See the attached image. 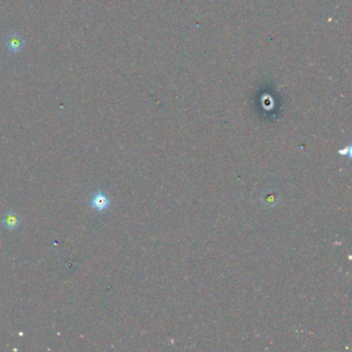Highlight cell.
<instances>
[{"instance_id": "cell-1", "label": "cell", "mask_w": 352, "mask_h": 352, "mask_svg": "<svg viewBox=\"0 0 352 352\" xmlns=\"http://www.w3.org/2000/svg\"><path fill=\"white\" fill-rule=\"evenodd\" d=\"M110 205H111V200L101 190L94 193L90 201V206L98 212H103L105 210H108Z\"/></svg>"}, {"instance_id": "cell-2", "label": "cell", "mask_w": 352, "mask_h": 352, "mask_svg": "<svg viewBox=\"0 0 352 352\" xmlns=\"http://www.w3.org/2000/svg\"><path fill=\"white\" fill-rule=\"evenodd\" d=\"M1 222H2L3 226L6 229H9V231H13V229H16L17 227H19V225L21 223V219H20L19 215H17L16 213L6 212V213L3 214L2 217H1Z\"/></svg>"}, {"instance_id": "cell-3", "label": "cell", "mask_w": 352, "mask_h": 352, "mask_svg": "<svg viewBox=\"0 0 352 352\" xmlns=\"http://www.w3.org/2000/svg\"><path fill=\"white\" fill-rule=\"evenodd\" d=\"M22 43V41H20L17 37H13V38H11L10 39V43H9V47L11 48L12 47V45H14V50H19V44H21Z\"/></svg>"}]
</instances>
